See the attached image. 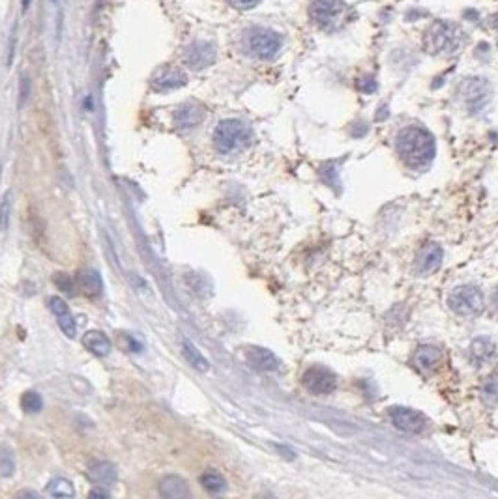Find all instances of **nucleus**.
Segmentation results:
<instances>
[{
    "instance_id": "17",
    "label": "nucleus",
    "mask_w": 498,
    "mask_h": 499,
    "mask_svg": "<svg viewBox=\"0 0 498 499\" xmlns=\"http://www.w3.org/2000/svg\"><path fill=\"white\" fill-rule=\"evenodd\" d=\"M442 262V249L439 244H429L420 251L418 256V271L433 273Z\"/></svg>"
},
{
    "instance_id": "29",
    "label": "nucleus",
    "mask_w": 498,
    "mask_h": 499,
    "mask_svg": "<svg viewBox=\"0 0 498 499\" xmlns=\"http://www.w3.org/2000/svg\"><path fill=\"white\" fill-rule=\"evenodd\" d=\"M261 2V0H229V4L236 10H251Z\"/></svg>"
},
{
    "instance_id": "5",
    "label": "nucleus",
    "mask_w": 498,
    "mask_h": 499,
    "mask_svg": "<svg viewBox=\"0 0 498 499\" xmlns=\"http://www.w3.org/2000/svg\"><path fill=\"white\" fill-rule=\"evenodd\" d=\"M485 299L478 286H459L451 292L450 307L459 316H476L483 311Z\"/></svg>"
},
{
    "instance_id": "27",
    "label": "nucleus",
    "mask_w": 498,
    "mask_h": 499,
    "mask_svg": "<svg viewBox=\"0 0 498 499\" xmlns=\"http://www.w3.org/2000/svg\"><path fill=\"white\" fill-rule=\"evenodd\" d=\"M483 396L489 402H498V368L492 372L485 385H483Z\"/></svg>"
},
{
    "instance_id": "11",
    "label": "nucleus",
    "mask_w": 498,
    "mask_h": 499,
    "mask_svg": "<svg viewBox=\"0 0 498 499\" xmlns=\"http://www.w3.org/2000/svg\"><path fill=\"white\" fill-rule=\"evenodd\" d=\"M205 120V109L199 103H184L175 112V124L178 129H191Z\"/></svg>"
},
{
    "instance_id": "13",
    "label": "nucleus",
    "mask_w": 498,
    "mask_h": 499,
    "mask_svg": "<svg viewBox=\"0 0 498 499\" xmlns=\"http://www.w3.org/2000/svg\"><path fill=\"white\" fill-rule=\"evenodd\" d=\"M214 60H216V51L210 43H195L189 47L188 54H186V62L193 70H205Z\"/></svg>"
},
{
    "instance_id": "22",
    "label": "nucleus",
    "mask_w": 498,
    "mask_h": 499,
    "mask_svg": "<svg viewBox=\"0 0 498 499\" xmlns=\"http://www.w3.org/2000/svg\"><path fill=\"white\" fill-rule=\"evenodd\" d=\"M199 482H200V486L205 488L206 492H210V493H221V492H225V488H227V481H225V477H223L219 471H214V470L205 471V473L199 477Z\"/></svg>"
},
{
    "instance_id": "30",
    "label": "nucleus",
    "mask_w": 498,
    "mask_h": 499,
    "mask_svg": "<svg viewBox=\"0 0 498 499\" xmlns=\"http://www.w3.org/2000/svg\"><path fill=\"white\" fill-rule=\"evenodd\" d=\"M90 498H109V492H105V490H92Z\"/></svg>"
},
{
    "instance_id": "32",
    "label": "nucleus",
    "mask_w": 498,
    "mask_h": 499,
    "mask_svg": "<svg viewBox=\"0 0 498 499\" xmlns=\"http://www.w3.org/2000/svg\"><path fill=\"white\" fill-rule=\"evenodd\" d=\"M29 4H30V0H23V8H24V10L29 8Z\"/></svg>"
},
{
    "instance_id": "2",
    "label": "nucleus",
    "mask_w": 498,
    "mask_h": 499,
    "mask_svg": "<svg viewBox=\"0 0 498 499\" xmlns=\"http://www.w3.org/2000/svg\"><path fill=\"white\" fill-rule=\"evenodd\" d=\"M253 133L240 120H223L214 131V146L219 154H236L251 144Z\"/></svg>"
},
{
    "instance_id": "3",
    "label": "nucleus",
    "mask_w": 498,
    "mask_h": 499,
    "mask_svg": "<svg viewBox=\"0 0 498 499\" xmlns=\"http://www.w3.org/2000/svg\"><path fill=\"white\" fill-rule=\"evenodd\" d=\"M349 8L343 0H313L309 8L311 21L315 23L316 29L337 30L341 24H345Z\"/></svg>"
},
{
    "instance_id": "10",
    "label": "nucleus",
    "mask_w": 498,
    "mask_h": 499,
    "mask_svg": "<svg viewBox=\"0 0 498 499\" xmlns=\"http://www.w3.org/2000/svg\"><path fill=\"white\" fill-rule=\"evenodd\" d=\"M186 84H188V75L178 68H167V70L159 71L152 81L154 90H158V92H169V90L186 87Z\"/></svg>"
},
{
    "instance_id": "14",
    "label": "nucleus",
    "mask_w": 498,
    "mask_h": 499,
    "mask_svg": "<svg viewBox=\"0 0 498 499\" xmlns=\"http://www.w3.org/2000/svg\"><path fill=\"white\" fill-rule=\"evenodd\" d=\"M87 477L88 481L94 482L98 486H107V484H112L117 481V468L111 464V462H103V460H98V462H92L88 466L87 470Z\"/></svg>"
},
{
    "instance_id": "19",
    "label": "nucleus",
    "mask_w": 498,
    "mask_h": 499,
    "mask_svg": "<svg viewBox=\"0 0 498 499\" xmlns=\"http://www.w3.org/2000/svg\"><path fill=\"white\" fill-rule=\"evenodd\" d=\"M495 354H497V346H495L491 338H476L472 346H470V359L474 361L476 365L487 363V361L495 357Z\"/></svg>"
},
{
    "instance_id": "4",
    "label": "nucleus",
    "mask_w": 498,
    "mask_h": 499,
    "mask_svg": "<svg viewBox=\"0 0 498 499\" xmlns=\"http://www.w3.org/2000/svg\"><path fill=\"white\" fill-rule=\"evenodd\" d=\"M463 34L455 24L434 23L423 36V47L431 54H448L461 45Z\"/></svg>"
},
{
    "instance_id": "28",
    "label": "nucleus",
    "mask_w": 498,
    "mask_h": 499,
    "mask_svg": "<svg viewBox=\"0 0 498 499\" xmlns=\"http://www.w3.org/2000/svg\"><path fill=\"white\" fill-rule=\"evenodd\" d=\"M54 283L62 288L64 292H68V294H73V288H75V285H73V281L66 275V273H57V277H54Z\"/></svg>"
},
{
    "instance_id": "12",
    "label": "nucleus",
    "mask_w": 498,
    "mask_h": 499,
    "mask_svg": "<svg viewBox=\"0 0 498 499\" xmlns=\"http://www.w3.org/2000/svg\"><path fill=\"white\" fill-rule=\"evenodd\" d=\"M246 359L247 363H249L253 368H257V371L272 372L279 368V359H277L276 355L272 354L270 350L261 348V346H251V348H247Z\"/></svg>"
},
{
    "instance_id": "20",
    "label": "nucleus",
    "mask_w": 498,
    "mask_h": 499,
    "mask_svg": "<svg viewBox=\"0 0 498 499\" xmlns=\"http://www.w3.org/2000/svg\"><path fill=\"white\" fill-rule=\"evenodd\" d=\"M182 355L186 357V361H188L189 365L193 366V368H197L199 372H206L208 368H210L208 359L200 354V350L197 348L195 344L189 343L188 338H182Z\"/></svg>"
},
{
    "instance_id": "21",
    "label": "nucleus",
    "mask_w": 498,
    "mask_h": 499,
    "mask_svg": "<svg viewBox=\"0 0 498 499\" xmlns=\"http://www.w3.org/2000/svg\"><path fill=\"white\" fill-rule=\"evenodd\" d=\"M79 286H81V290H85L87 296H100L101 290H103V281H101L100 273L94 271V269H85L79 275Z\"/></svg>"
},
{
    "instance_id": "33",
    "label": "nucleus",
    "mask_w": 498,
    "mask_h": 499,
    "mask_svg": "<svg viewBox=\"0 0 498 499\" xmlns=\"http://www.w3.org/2000/svg\"><path fill=\"white\" fill-rule=\"evenodd\" d=\"M495 305H497V308H498V292L495 294Z\"/></svg>"
},
{
    "instance_id": "18",
    "label": "nucleus",
    "mask_w": 498,
    "mask_h": 499,
    "mask_svg": "<svg viewBox=\"0 0 498 499\" xmlns=\"http://www.w3.org/2000/svg\"><path fill=\"white\" fill-rule=\"evenodd\" d=\"M439 361H440V348L431 346V344H425V346H422V348H418L414 357H412L414 366L423 372L434 368V366L439 365Z\"/></svg>"
},
{
    "instance_id": "24",
    "label": "nucleus",
    "mask_w": 498,
    "mask_h": 499,
    "mask_svg": "<svg viewBox=\"0 0 498 499\" xmlns=\"http://www.w3.org/2000/svg\"><path fill=\"white\" fill-rule=\"evenodd\" d=\"M21 408H23L24 412L38 413L41 408H43V401H41V396L38 395V393H34V391H27V393L21 396Z\"/></svg>"
},
{
    "instance_id": "7",
    "label": "nucleus",
    "mask_w": 498,
    "mask_h": 499,
    "mask_svg": "<svg viewBox=\"0 0 498 499\" xmlns=\"http://www.w3.org/2000/svg\"><path fill=\"white\" fill-rule=\"evenodd\" d=\"M390 419L395 424V429L409 432V434H422L423 430H427L429 421L423 413L411 410V408L395 406L390 408Z\"/></svg>"
},
{
    "instance_id": "31",
    "label": "nucleus",
    "mask_w": 498,
    "mask_h": 499,
    "mask_svg": "<svg viewBox=\"0 0 498 499\" xmlns=\"http://www.w3.org/2000/svg\"><path fill=\"white\" fill-rule=\"evenodd\" d=\"M27 90H29V88H27V79H23V81H21V101L27 98V94H29Z\"/></svg>"
},
{
    "instance_id": "6",
    "label": "nucleus",
    "mask_w": 498,
    "mask_h": 499,
    "mask_svg": "<svg viewBox=\"0 0 498 499\" xmlns=\"http://www.w3.org/2000/svg\"><path fill=\"white\" fill-rule=\"evenodd\" d=\"M247 45H249L253 57H257L261 60H272L277 52L281 51L283 38L274 30L257 29L249 36Z\"/></svg>"
},
{
    "instance_id": "23",
    "label": "nucleus",
    "mask_w": 498,
    "mask_h": 499,
    "mask_svg": "<svg viewBox=\"0 0 498 499\" xmlns=\"http://www.w3.org/2000/svg\"><path fill=\"white\" fill-rule=\"evenodd\" d=\"M47 492L49 496H53V498H73V496H75L73 484H71L68 479H64V477H54V479H51L47 484Z\"/></svg>"
},
{
    "instance_id": "1",
    "label": "nucleus",
    "mask_w": 498,
    "mask_h": 499,
    "mask_svg": "<svg viewBox=\"0 0 498 499\" xmlns=\"http://www.w3.org/2000/svg\"><path fill=\"white\" fill-rule=\"evenodd\" d=\"M395 148H397L399 157L403 159L404 165L411 167V169L427 167L429 163L434 159V154H437L433 135L423 128H416V126L404 128L397 135Z\"/></svg>"
},
{
    "instance_id": "8",
    "label": "nucleus",
    "mask_w": 498,
    "mask_h": 499,
    "mask_svg": "<svg viewBox=\"0 0 498 499\" xmlns=\"http://www.w3.org/2000/svg\"><path fill=\"white\" fill-rule=\"evenodd\" d=\"M302 383L305 385V389L315 393V395H330L335 389V376L334 372L324 368V366H311L304 372L302 376Z\"/></svg>"
},
{
    "instance_id": "26",
    "label": "nucleus",
    "mask_w": 498,
    "mask_h": 499,
    "mask_svg": "<svg viewBox=\"0 0 498 499\" xmlns=\"http://www.w3.org/2000/svg\"><path fill=\"white\" fill-rule=\"evenodd\" d=\"M15 471V460L10 449H0V477H10Z\"/></svg>"
},
{
    "instance_id": "15",
    "label": "nucleus",
    "mask_w": 498,
    "mask_h": 499,
    "mask_svg": "<svg viewBox=\"0 0 498 499\" xmlns=\"http://www.w3.org/2000/svg\"><path fill=\"white\" fill-rule=\"evenodd\" d=\"M159 493L167 499H186L189 498L188 482L180 475H165L159 481Z\"/></svg>"
},
{
    "instance_id": "25",
    "label": "nucleus",
    "mask_w": 498,
    "mask_h": 499,
    "mask_svg": "<svg viewBox=\"0 0 498 499\" xmlns=\"http://www.w3.org/2000/svg\"><path fill=\"white\" fill-rule=\"evenodd\" d=\"M10 215H12V193L6 191L0 200V230L4 232L10 225Z\"/></svg>"
},
{
    "instance_id": "9",
    "label": "nucleus",
    "mask_w": 498,
    "mask_h": 499,
    "mask_svg": "<svg viewBox=\"0 0 498 499\" xmlns=\"http://www.w3.org/2000/svg\"><path fill=\"white\" fill-rule=\"evenodd\" d=\"M49 308H51V313L54 314V318L59 322V327L62 329L66 337L75 338L77 325L75 320H73V314H71L70 307H68V303H66L62 297L53 296L49 297Z\"/></svg>"
},
{
    "instance_id": "16",
    "label": "nucleus",
    "mask_w": 498,
    "mask_h": 499,
    "mask_svg": "<svg viewBox=\"0 0 498 499\" xmlns=\"http://www.w3.org/2000/svg\"><path fill=\"white\" fill-rule=\"evenodd\" d=\"M82 344L87 346V350H90L94 355H100V357L109 355L112 350L111 338L107 337L103 331H87L85 337H82Z\"/></svg>"
}]
</instances>
